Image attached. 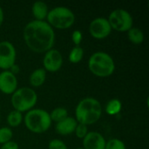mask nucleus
<instances>
[{
	"instance_id": "1",
	"label": "nucleus",
	"mask_w": 149,
	"mask_h": 149,
	"mask_svg": "<svg viewBox=\"0 0 149 149\" xmlns=\"http://www.w3.org/2000/svg\"><path fill=\"white\" fill-rule=\"evenodd\" d=\"M26 46L36 53H45L53 48L55 32L46 21L32 20L26 24L23 31Z\"/></svg>"
},
{
	"instance_id": "2",
	"label": "nucleus",
	"mask_w": 149,
	"mask_h": 149,
	"mask_svg": "<svg viewBox=\"0 0 149 149\" xmlns=\"http://www.w3.org/2000/svg\"><path fill=\"white\" fill-rule=\"evenodd\" d=\"M101 115L102 107L100 101L92 97L81 100L75 108V120L86 127L99 121Z\"/></svg>"
},
{
	"instance_id": "3",
	"label": "nucleus",
	"mask_w": 149,
	"mask_h": 149,
	"mask_svg": "<svg viewBox=\"0 0 149 149\" xmlns=\"http://www.w3.org/2000/svg\"><path fill=\"white\" fill-rule=\"evenodd\" d=\"M89 71L96 77L107 78L115 71V63L112 56L105 52H96L88 59Z\"/></svg>"
},
{
	"instance_id": "4",
	"label": "nucleus",
	"mask_w": 149,
	"mask_h": 149,
	"mask_svg": "<svg viewBox=\"0 0 149 149\" xmlns=\"http://www.w3.org/2000/svg\"><path fill=\"white\" fill-rule=\"evenodd\" d=\"M24 122L30 132L38 134L47 132L52 123L50 113L41 108H33L25 113Z\"/></svg>"
},
{
	"instance_id": "5",
	"label": "nucleus",
	"mask_w": 149,
	"mask_h": 149,
	"mask_svg": "<svg viewBox=\"0 0 149 149\" xmlns=\"http://www.w3.org/2000/svg\"><path fill=\"white\" fill-rule=\"evenodd\" d=\"M46 22L52 29L66 30L75 22V15L72 10L65 6H57L49 10Z\"/></svg>"
},
{
	"instance_id": "6",
	"label": "nucleus",
	"mask_w": 149,
	"mask_h": 149,
	"mask_svg": "<svg viewBox=\"0 0 149 149\" xmlns=\"http://www.w3.org/2000/svg\"><path fill=\"white\" fill-rule=\"evenodd\" d=\"M11 105L14 110L20 113H27L33 109L38 102V94L31 87L17 88L10 98Z\"/></svg>"
},
{
	"instance_id": "7",
	"label": "nucleus",
	"mask_w": 149,
	"mask_h": 149,
	"mask_svg": "<svg viewBox=\"0 0 149 149\" xmlns=\"http://www.w3.org/2000/svg\"><path fill=\"white\" fill-rule=\"evenodd\" d=\"M112 30L120 32H127L134 27V19L130 12L123 9L113 10L107 18Z\"/></svg>"
},
{
	"instance_id": "8",
	"label": "nucleus",
	"mask_w": 149,
	"mask_h": 149,
	"mask_svg": "<svg viewBox=\"0 0 149 149\" xmlns=\"http://www.w3.org/2000/svg\"><path fill=\"white\" fill-rule=\"evenodd\" d=\"M17 52L14 45L9 41L0 42V69L8 71L16 64Z\"/></svg>"
},
{
	"instance_id": "9",
	"label": "nucleus",
	"mask_w": 149,
	"mask_h": 149,
	"mask_svg": "<svg viewBox=\"0 0 149 149\" xmlns=\"http://www.w3.org/2000/svg\"><path fill=\"white\" fill-rule=\"evenodd\" d=\"M112 31L110 24L106 17L94 18L89 24V33L95 39L107 38Z\"/></svg>"
},
{
	"instance_id": "10",
	"label": "nucleus",
	"mask_w": 149,
	"mask_h": 149,
	"mask_svg": "<svg viewBox=\"0 0 149 149\" xmlns=\"http://www.w3.org/2000/svg\"><path fill=\"white\" fill-rule=\"evenodd\" d=\"M63 65V56L60 52L56 49H51L45 53L43 58V68L45 72H58Z\"/></svg>"
},
{
	"instance_id": "11",
	"label": "nucleus",
	"mask_w": 149,
	"mask_h": 149,
	"mask_svg": "<svg viewBox=\"0 0 149 149\" xmlns=\"http://www.w3.org/2000/svg\"><path fill=\"white\" fill-rule=\"evenodd\" d=\"M17 79L10 71L0 72V92L6 95H11L17 89Z\"/></svg>"
},
{
	"instance_id": "12",
	"label": "nucleus",
	"mask_w": 149,
	"mask_h": 149,
	"mask_svg": "<svg viewBox=\"0 0 149 149\" xmlns=\"http://www.w3.org/2000/svg\"><path fill=\"white\" fill-rule=\"evenodd\" d=\"M107 141L98 132H88L82 141L83 149H105Z\"/></svg>"
},
{
	"instance_id": "13",
	"label": "nucleus",
	"mask_w": 149,
	"mask_h": 149,
	"mask_svg": "<svg viewBox=\"0 0 149 149\" xmlns=\"http://www.w3.org/2000/svg\"><path fill=\"white\" fill-rule=\"evenodd\" d=\"M77 125H78V122L75 120V118L68 116L65 120L56 123L55 131L58 134L62 135V136L70 135L72 134H74Z\"/></svg>"
},
{
	"instance_id": "14",
	"label": "nucleus",
	"mask_w": 149,
	"mask_h": 149,
	"mask_svg": "<svg viewBox=\"0 0 149 149\" xmlns=\"http://www.w3.org/2000/svg\"><path fill=\"white\" fill-rule=\"evenodd\" d=\"M49 10L48 6L45 2L37 1L31 6V13L34 17V20L37 21H45Z\"/></svg>"
},
{
	"instance_id": "15",
	"label": "nucleus",
	"mask_w": 149,
	"mask_h": 149,
	"mask_svg": "<svg viewBox=\"0 0 149 149\" xmlns=\"http://www.w3.org/2000/svg\"><path fill=\"white\" fill-rule=\"evenodd\" d=\"M46 79V72L44 68L35 69L29 77V82L33 87H39L44 85Z\"/></svg>"
},
{
	"instance_id": "16",
	"label": "nucleus",
	"mask_w": 149,
	"mask_h": 149,
	"mask_svg": "<svg viewBox=\"0 0 149 149\" xmlns=\"http://www.w3.org/2000/svg\"><path fill=\"white\" fill-rule=\"evenodd\" d=\"M6 120H7V124L10 128L17 127L22 124V122L24 120V116H23L22 113L13 109L12 111H10L8 113Z\"/></svg>"
},
{
	"instance_id": "17",
	"label": "nucleus",
	"mask_w": 149,
	"mask_h": 149,
	"mask_svg": "<svg viewBox=\"0 0 149 149\" xmlns=\"http://www.w3.org/2000/svg\"><path fill=\"white\" fill-rule=\"evenodd\" d=\"M127 38L134 45H141L144 41V32L138 27H132L127 31Z\"/></svg>"
},
{
	"instance_id": "18",
	"label": "nucleus",
	"mask_w": 149,
	"mask_h": 149,
	"mask_svg": "<svg viewBox=\"0 0 149 149\" xmlns=\"http://www.w3.org/2000/svg\"><path fill=\"white\" fill-rule=\"evenodd\" d=\"M122 109V103L118 99L110 100L106 105V113L111 116H115L120 113Z\"/></svg>"
},
{
	"instance_id": "19",
	"label": "nucleus",
	"mask_w": 149,
	"mask_h": 149,
	"mask_svg": "<svg viewBox=\"0 0 149 149\" xmlns=\"http://www.w3.org/2000/svg\"><path fill=\"white\" fill-rule=\"evenodd\" d=\"M84 49L79 46H74L69 52L68 59L72 64H79L84 58Z\"/></svg>"
},
{
	"instance_id": "20",
	"label": "nucleus",
	"mask_w": 149,
	"mask_h": 149,
	"mask_svg": "<svg viewBox=\"0 0 149 149\" xmlns=\"http://www.w3.org/2000/svg\"><path fill=\"white\" fill-rule=\"evenodd\" d=\"M50 113V118L52 121H54L56 123L65 120L66 117H68V112L64 107H56L54 108Z\"/></svg>"
},
{
	"instance_id": "21",
	"label": "nucleus",
	"mask_w": 149,
	"mask_h": 149,
	"mask_svg": "<svg viewBox=\"0 0 149 149\" xmlns=\"http://www.w3.org/2000/svg\"><path fill=\"white\" fill-rule=\"evenodd\" d=\"M13 132L9 127H0V144H5L12 140Z\"/></svg>"
},
{
	"instance_id": "22",
	"label": "nucleus",
	"mask_w": 149,
	"mask_h": 149,
	"mask_svg": "<svg viewBox=\"0 0 149 149\" xmlns=\"http://www.w3.org/2000/svg\"><path fill=\"white\" fill-rule=\"evenodd\" d=\"M105 149H127V148L121 140L114 138L107 141Z\"/></svg>"
},
{
	"instance_id": "23",
	"label": "nucleus",
	"mask_w": 149,
	"mask_h": 149,
	"mask_svg": "<svg viewBox=\"0 0 149 149\" xmlns=\"http://www.w3.org/2000/svg\"><path fill=\"white\" fill-rule=\"evenodd\" d=\"M87 133H88L87 127L86 125L78 123V125H77V127L75 128V131H74V134H75L76 137L79 138V139L83 140L85 138V136L87 134Z\"/></svg>"
},
{
	"instance_id": "24",
	"label": "nucleus",
	"mask_w": 149,
	"mask_h": 149,
	"mask_svg": "<svg viewBox=\"0 0 149 149\" xmlns=\"http://www.w3.org/2000/svg\"><path fill=\"white\" fill-rule=\"evenodd\" d=\"M48 149H67V146L64 141L58 139H53L49 141Z\"/></svg>"
},
{
	"instance_id": "25",
	"label": "nucleus",
	"mask_w": 149,
	"mask_h": 149,
	"mask_svg": "<svg viewBox=\"0 0 149 149\" xmlns=\"http://www.w3.org/2000/svg\"><path fill=\"white\" fill-rule=\"evenodd\" d=\"M83 39V34L79 30H75L72 33V40L75 46H79Z\"/></svg>"
},
{
	"instance_id": "26",
	"label": "nucleus",
	"mask_w": 149,
	"mask_h": 149,
	"mask_svg": "<svg viewBox=\"0 0 149 149\" xmlns=\"http://www.w3.org/2000/svg\"><path fill=\"white\" fill-rule=\"evenodd\" d=\"M0 149H19L18 144L13 141H10L5 144H3Z\"/></svg>"
},
{
	"instance_id": "27",
	"label": "nucleus",
	"mask_w": 149,
	"mask_h": 149,
	"mask_svg": "<svg viewBox=\"0 0 149 149\" xmlns=\"http://www.w3.org/2000/svg\"><path fill=\"white\" fill-rule=\"evenodd\" d=\"M8 71H10L12 74H14V75L16 76V75L20 72V68H19V66H18L17 64H14Z\"/></svg>"
},
{
	"instance_id": "28",
	"label": "nucleus",
	"mask_w": 149,
	"mask_h": 149,
	"mask_svg": "<svg viewBox=\"0 0 149 149\" xmlns=\"http://www.w3.org/2000/svg\"><path fill=\"white\" fill-rule=\"evenodd\" d=\"M3 18H4L3 10L2 7L0 6V27L2 26V24H3Z\"/></svg>"
},
{
	"instance_id": "29",
	"label": "nucleus",
	"mask_w": 149,
	"mask_h": 149,
	"mask_svg": "<svg viewBox=\"0 0 149 149\" xmlns=\"http://www.w3.org/2000/svg\"><path fill=\"white\" fill-rule=\"evenodd\" d=\"M0 122H1V114H0Z\"/></svg>"
},
{
	"instance_id": "30",
	"label": "nucleus",
	"mask_w": 149,
	"mask_h": 149,
	"mask_svg": "<svg viewBox=\"0 0 149 149\" xmlns=\"http://www.w3.org/2000/svg\"><path fill=\"white\" fill-rule=\"evenodd\" d=\"M77 149H83V148H77Z\"/></svg>"
}]
</instances>
